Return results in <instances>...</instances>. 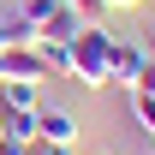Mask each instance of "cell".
Wrapping results in <instances>:
<instances>
[{"label":"cell","mask_w":155,"mask_h":155,"mask_svg":"<svg viewBox=\"0 0 155 155\" xmlns=\"http://www.w3.org/2000/svg\"><path fill=\"white\" fill-rule=\"evenodd\" d=\"M107 48H114V36L101 24H84L72 36V72L66 78H78L84 90H107Z\"/></svg>","instance_id":"obj_1"},{"label":"cell","mask_w":155,"mask_h":155,"mask_svg":"<svg viewBox=\"0 0 155 155\" xmlns=\"http://www.w3.org/2000/svg\"><path fill=\"white\" fill-rule=\"evenodd\" d=\"M143 66H149V54H143V42H125V36H119L114 48H107V84H125V90H137V78H143Z\"/></svg>","instance_id":"obj_2"},{"label":"cell","mask_w":155,"mask_h":155,"mask_svg":"<svg viewBox=\"0 0 155 155\" xmlns=\"http://www.w3.org/2000/svg\"><path fill=\"white\" fill-rule=\"evenodd\" d=\"M36 143L78 149V119H72V114H60V107H36Z\"/></svg>","instance_id":"obj_3"},{"label":"cell","mask_w":155,"mask_h":155,"mask_svg":"<svg viewBox=\"0 0 155 155\" xmlns=\"http://www.w3.org/2000/svg\"><path fill=\"white\" fill-rule=\"evenodd\" d=\"M6 78H24V84H42L48 78V60L36 54V42L30 48H6Z\"/></svg>","instance_id":"obj_4"},{"label":"cell","mask_w":155,"mask_h":155,"mask_svg":"<svg viewBox=\"0 0 155 155\" xmlns=\"http://www.w3.org/2000/svg\"><path fill=\"white\" fill-rule=\"evenodd\" d=\"M42 84H24V78H6V84H0V107H6V114H36L42 107V96H36Z\"/></svg>","instance_id":"obj_5"},{"label":"cell","mask_w":155,"mask_h":155,"mask_svg":"<svg viewBox=\"0 0 155 155\" xmlns=\"http://www.w3.org/2000/svg\"><path fill=\"white\" fill-rule=\"evenodd\" d=\"M30 42H36V30H30V24L12 12V0H6V6H0V54H6V48H30Z\"/></svg>","instance_id":"obj_6"},{"label":"cell","mask_w":155,"mask_h":155,"mask_svg":"<svg viewBox=\"0 0 155 155\" xmlns=\"http://www.w3.org/2000/svg\"><path fill=\"white\" fill-rule=\"evenodd\" d=\"M131 114H137V125L155 137V90H131Z\"/></svg>","instance_id":"obj_7"},{"label":"cell","mask_w":155,"mask_h":155,"mask_svg":"<svg viewBox=\"0 0 155 155\" xmlns=\"http://www.w3.org/2000/svg\"><path fill=\"white\" fill-rule=\"evenodd\" d=\"M72 6H78V18H84V24H96L101 12H107V0H72Z\"/></svg>","instance_id":"obj_8"},{"label":"cell","mask_w":155,"mask_h":155,"mask_svg":"<svg viewBox=\"0 0 155 155\" xmlns=\"http://www.w3.org/2000/svg\"><path fill=\"white\" fill-rule=\"evenodd\" d=\"M0 155H30V143H24V137H12V131H6V143H0Z\"/></svg>","instance_id":"obj_9"},{"label":"cell","mask_w":155,"mask_h":155,"mask_svg":"<svg viewBox=\"0 0 155 155\" xmlns=\"http://www.w3.org/2000/svg\"><path fill=\"white\" fill-rule=\"evenodd\" d=\"M30 155H72V149H54V143H30Z\"/></svg>","instance_id":"obj_10"},{"label":"cell","mask_w":155,"mask_h":155,"mask_svg":"<svg viewBox=\"0 0 155 155\" xmlns=\"http://www.w3.org/2000/svg\"><path fill=\"white\" fill-rule=\"evenodd\" d=\"M0 143H6V107H0Z\"/></svg>","instance_id":"obj_11"},{"label":"cell","mask_w":155,"mask_h":155,"mask_svg":"<svg viewBox=\"0 0 155 155\" xmlns=\"http://www.w3.org/2000/svg\"><path fill=\"white\" fill-rule=\"evenodd\" d=\"M107 6H143V0H107Z\"/></svg>","instance_id":"obj_12"},{"label":"cell","mask_w":155,"mask_h":155,"mask_svg":"<svg viewBox=\"0 0 155 155\" xmlns=\"http://www.w3.org/2000/svg\"><path fill=\"white\" fill-rule=\"evenodd\" d=\"M0 84H6V54H0Z\"/></svg>","instance_id":"obj_13"},{"label":"cell","mask_w":155,"mask_h":155,"mask_svg":"<svg viewBox=\"0 0 155 155\" xmlns=\"http://www.w3.org/2000/svg\"><path fill=\"white\" fill-rule=\"evenodd\" d=\"M149 48H155V30H149Z\"/></svg>","instance_id":"obj_14"},{"label":"cell","mask_w":155,"mask_h":155,"mask_svg":"<svg viewBox=\"0 0 155 155\" xmlns=\"http://www.w3.org/2000/svg\"><path fill=\"white\" fill-rule=\"evenodd\" d=\"M101 155H114V149H101Z\"/></svg>","instance_id":"obj_15"},{"label":"cell","mask_w":155,"mask_h":155,"mask_svg":"<svg viewBox=\"0 0 155 155\" xmlns=\"http://www.w3.org/2000/svg\"><path fill=\"white\" fill-rule=\"evenodd\" d=\"M149 155H155V149H149Z\"/></svg>","instance_id":"obj_16"}]
</instances>
